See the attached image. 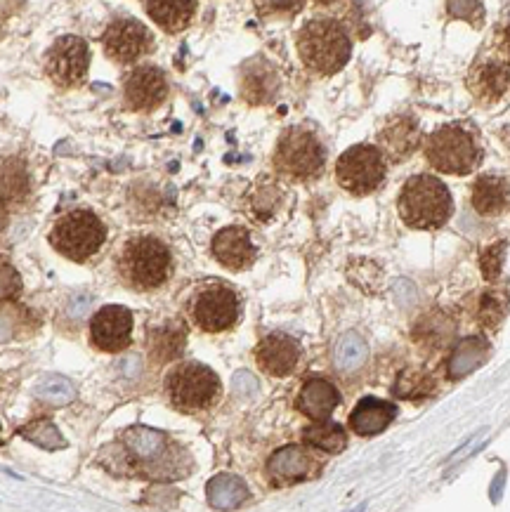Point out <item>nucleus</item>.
<instances>
[{
  "label": "nucleus",
  "mask_w": 510,
  "mask_h": 512,
  "mask_svg": "<svg viewBox=\"0 0 510 512\" xmlns=\"http://www.w3.org/2000/svg\"><path fill=\"white\" fill-rule=\"evenodd\" d=\"M378 137L383 144L381 152L397 163L407 161L421 144V130L411 116H395Z\"/></svg>",
  "instance_id": "nucleus-17"
},
{
  "label": "nucleus",
  "mask_w": 510,
  "mask_h": 512,
  "mask_svg": "<svg viewBox=\"0 0 510 512\" xmlns=\"http://www.w3.org/2000/svg\"><path fill=\"white\" fill-rule=\"evenodd\" d=\"M168 97V78L159 67H137L123 83V100L130 111H154Z\"/></svg>",
  "instance_id": "nucleus-12"
},
{
  "label": "nucleus",
  "mask_w": 510,
  "mask_h": 512,
  "mask_svg": "<svg viewBox=\"0 0 510 512\" xmlns=\"http://www.w3.org/2000/svg\"><path fill=\"white\" fill-rule=\"evenodd\" d=\"M22 437L43 446V449H64V437L50 420H36V423L26 425L22 428Z\"/></svg>",
  "instance_id": "nucleus-30"
},
{
  "label": "nucleus",
  "mask_w": 510,
  "mask_h": 512,
  "mask_svg": "<svg viewBox=\"0 0 510 512\" xmlns=\"http://www.w3.org/2000/svg\"><path fill=\"white\" fill-rule=\"evenodd\" d=\"M510 187L503 177L485 175L473 187V208L480 215H496L508 206Z\"/></svg>",
  "instance_id": "nucleus-24"
},
{
  "label": "nucleus",
  "mask_w": 510,
  "mask_h": 512,
  "mask_svg": "<svg viewBox=\"0 0 510 512\" xmlns=\"http://www.w3.org/2000/svg\"><path fill=\"white\" fill-rule=\"evenodd\" d=\"M241 90L251 104H263L272 100L274 90H277V76L267 64H260L258 69H248L244 81H241Z\"/></svg>",
  "instance_id": "nucleus-27"
},
{
  "label": "nucleus",
  "mask_w": 510,
  "mask_h": 512,
  "mask_svg": "<svg viewBox=\"0 0 510 512\" xmlns=\"http://www.w3.org/2000/svg\"><path fill=\"white\" fill-rule=\"evenodd\" d=\"M303 442L326 451V454H338L348 444V437H345V430L338 423L317 420V425H310V428L303 430Z\"/></svg>",
  "instance_id": "nucleus-25"
},
{
  "label": "nucleus",
  "mask_w": 510,
  "mask_h": 512,
  "mask_svg": "<svg viewBox=\"0 0 510 512\" xmlns=\"http://www.w3.org/2000/svg\"><path fill=\"white\" fill-rule=\"evenodd\" d=\"M189 312H192L194 324L206 333H222L230 331V328L239 321L241 303L239 295L232 291V288L222 284H211L201 288L199 293L194 295L192 305H189Z\"/></svg>",
  "instance_id": "nucleus-9"
},
{
  "label": "nucleus",
  "mask_w": 510,
  "mask_h": 512,
  "mask_svg": "<svg viewBox=\"0 0 510 512\" xmlns=\"http://www.w3.org/2000/svg\"><path fill=\"white\" fill-rule=\"evenodd\" d=\"M468 88L480 102L485 104L499 102L501 97L506 95V90L510 88L508 69L499 62L477 64L468 76Z\"/></svg>",
  "instance_id": "nucleus-20"
},
{
  "label": "nucleus",
  "mask_w": 510,
  "mask_h": 512,
  "mask_svg": "<svg viewBox=\"0 0 510 512\" xmlns=\"http://www.w3.org/2000/svg\"><path fill=\"white\" fill-rule=\"evenodd\" d=\"M248 498V491L241 479L232 475H220L208 484V501L213 508H237Z\"/></svg>",
  "instance_id": "nucleus-26"
},
{
  "label": "nucleus",
  "mask_w": 510,
  "mask_h": 512,
  "mask_svg": "<svg viewBox=\"0 0 510 512\" xmlns=\"http://www.w3.org/2000/svg\"><path fill=\"white\" fill-rule=\"evenodd\" d=\"M423 154L430 166L444 175H468L480 163V147L475 144V137L454 123H447L425 137Z\"/></svg>",
  "instance_id": "nucleus-4"
},
{
  "label": "nucleus",
  "mask_w": 510,
  "mask_h": 512,
  "mask_svg": "<svg viewBox=\"0 0 510 512\" xmlns=\"http://www.w3.org/2000/svg\"><path fill=\"white\" fill-rule=\"evenodd\" d=\"M213 255L222 267L232 269V272H241L248 269L255 262V251L251 234L244 227H225L222 232L215 234L213 239Z\"/></svg>",
  "instance_id": "nucleus-16"
},
{
  "label": "nucleus",
  "mask_w": 510,
  "mask_h": 512,
  "mask_svg": "<svg viewBox=\"0 0 510 512\" xmlns=\"http://www.w3.org/2000/svg\"><path fill=\"white\" fill-rule=\"evenodd\" d=\"M19 291H22V279H19L17 269L10 267L8 262H0V303L17 298Z\"/></svg>",
  "instance_id": "nucleus-33"
},
{
  "label": "nucleus",
  "mask_w": 510,
  "mask_h": 512,
  "mask_svg": "<svg viewBox=\"0 0 510 512\" xmlns=\"http://www.w3.org/2000/svg\"><path fill=\"white\" fill-rule=\"evenodd\" d=\"M274 170L289 180H312L324 170L326 149L315 133L305 128H289L274 149Z\"/></svg>",
  "instance_id": "nucleus-5"
},
{
  "label": "nucleus",
  "mask_w": 510,
  "mask_h": 512,
  "mask_svg": "<svg viewBox=\"0 0 510 512\" xmlns=\"http://www.w3.org/2000/svg\"><path fill=\"white\" fill-rule=\"evenodd\" d=\"M29 192V175L22 161L8 159L0 163V199H24Z\"/></svg>",
  "instance_id": "nucleus-28"
},
{
  "label": "nucleus",
  "mask_w": 510,
  "mask_h": 512,
  "mask_svg": "<svg viewBox=\"0 0 510 512\" xmlns=\"http://www.w3.org/2000/svg\"><path fill=\"white\" fill-rule=\"evenodd\" d=\"M503 48H506V52L510 55V29L506 31V38H503Z\"/></svg>",
  "instance_id": "nucleus-37"
},
{
  "label": "nucleus",
  "mask_w": 510,
  "mask_h": 512,
  "mask_svg": "<svg viewBox=\"0 0 510 512\" xmlns=\"http://www.w3.org/2000/svg\"><path fill=\"white\" fill-rule=\"evenodd\" d=\"M116 272L133 291H154L166 284L173 272V255L156 236H130L116 255Z\"/></svg>",
  "instance_id": "nucleus-2"
},
{
  "label": "nucleus",
  "mask_w": 510,
  "mask_h": 512,
  "mask_svg": "<svg viewBox=\"0 0 510 512\" xmlns=\"http://www.w3.org/2000/svg\"><path fill=\"white\" fill-rule=\"evenodd\" d=\"M123 446H126L128 458L133 465H159L168 449V439L161 432L149 428H130L123 432Z\"/></svg>",
  "instance_id": "nucleus-18"
},
{
  "label": "nucleus",
  "mask_w": 510,
  "mask_h": 512,
  "mask_svg": "<svg viewBox=\"0 0 510 512\" xmlns=\"http://www.w3.org/2000/svg\"><path fill=\"white\" fill-rule=\"evenodd\" d=\"M296 404L300 413H305L307 418L317 423V420H329L331 413L336 411V406L340 404V395L329 380L312 378L303 385Z\"/></svg>",
  "instance_id": "nucleus-19"
},
{
  "label": "nucleus",
  "mask_w": 510,
  "mask_h": 512,
  "mask_svg": "<svg viewBox=\"0 0 510 512\" xmlns=\"http://www.w3.org/2000/svg\"><path fill=\"white\" fill-rule=\"evenodd\" d=\"M397 416V406L388 402H381V399L366 397L355 406V411L350 413V428L362 437L378 435V432L388 428V425Z\"/></svg>",
  "instance_id": "nucleus-22"
},
{
  "label": "nucleus",
  "mask_w": 510,
  "mask_h": 512,
  "mask_svg": "<svg viewBox=\"0 0 510 512\" xmlns=\"http://www.w3.org/2000/svg\"><path fill=\"white\" fill-rule=\"evenodd\" d=\"M104 52L116 64H135L154 50V38L142 22L133 17L114 19L102 36Z\"/></svg>",
  "instance_id": "nucleus-11"
},
{
  "label": "nucleus",
  "mask_w": 510,
  "mask_h": 512,
  "mask_svg": "<svg viewBox=\"0 0 510 512\" xmlns=\"http://www.w3.org/2000/svg\"><path fill=\"white\" fill-rule=\"evenodd\" d=\"M90 67L88 43L78 36H62L45 55V74L60 88H76Z\"/></svg>",
  "instance_id": "nucleus-10"
},
{
  "label": "nucleus",
  "mask_w": 510,
  "mask_h": 512,
  "mask_svg": "<svg viewBox=\"0 0 510 512\" xmlns=\"http://www.w3.org/2000/svg\"><path fill=\"white\" fill-rule=\"evenodd\" d=\"M187 343V328L180 321H170V324L161 328H152L149 331V354L159 364H168V361L178 359Z\"/></svg>",
  "instance_id": "nucleus-23"
},
{
  "label": "nucleus",
  "mask_w": 510,
  "mask_h": 512,
  "mask_svg": "<svg viewBox=\"0 0 510 512\" xmlns=\"http://www.w3.org/2000/svg\"><path fill=\"white\" fill-rule=\"evenodd\" d=\"M397 208H400V218L407 227L437 229L447 225L454 213V201H451L447 185L435 175H416L402 187Z\"/></svg>",
  "instance_id": "nucleus-3"
},
{
  "label": "nucleus",
  "mask_w": 510,
  "mask_h": 512,
  "mask_svg": "<svg viewBox=\"0 0 510 512\" xmlns=\"http://www.w3.org/2000/svg\"><path fill=\"white\" fill-rule=\"evenodd\" d=\"M104 239H107V229H104L102 220L83 208L62 215L50 232L52 248L74 262L93 258L102 248Z\"/></svg>",
  "instance_id": "nucleus-7"
},
{
  "label": "nucleus",
  "mask_w": 510,
  "mask_h": 512,
  "mask_svg": "<svg viewBox=\"0 0 510 512\" xmlns=\"http://www.w3.org/2000/svg\"><path fill=\"white\" fill-rule=\"evenodd\" d=\"M319 472V461L303 446L291 444L279 449L267 463V477L274 484H298L315 477Z\"/></svg>",
  "instance_id": "nucleus-15"
},
{
  "label": "nucleus",
  "mask_w": 510,
  "mask_h": 512,
  "mask_svg": "<svg viewBox=\"0 0 510 512\" xmlns=\"http://www.w3.org/2000/svg\"><path fill=\"white\" fill-rule=\"evenodd\" d=\"M147 15L168 34L185 31L196 15V0H145Z\"/></svg>",
  "instance_id": "nucleus-21"
},
{
  "label": "nucleus",
  "mask_w": 510,
  "mask_h": 512,
  "mask_svg": "<svg viewBox=\"0 0 510 512\" xmlns=\"http://www.w3.org/2000/svg\"><path fill=\"white\" fill-rule=\"evenodd\" d=\"M0 29H3V22H0Z\"/></svg>",
  "instance_id": "nucleus-38"
},
{
  "label": "nucleus",
  "mask_w": 510,
  "mask_h": 512,
  "mask_svg": "<svg viewBox=\"0 0 510 512\" xmlns=\"http://www.w3.org/2000/svg\"><path fill=\"white\" fill-rule=\"evenodd\" d=\"M90 303H93V298H88V295H78L74 303L69 305V310L74 317H81V314L90 307Z\"/></svg>",
  "instance_id": "nucleus-35"
},
{
  "label": "nucleus",
  "mask_w": 510,
  "mask_h": 512,
  "mask_svg": "<svg viewBox=\"0 0 510 512\" xmlns=\"http://www.w3.org/2000/svg\"><path fill=\"white\" fill-rule=\"evenodd\" d=\"M503 265V244H496L482 255V269H485L487 279L499 277V269Z\"/></svg>",
  "instance_id": "nucleus-34"
},
{
  "label": "nucleus",
  "mask_w": 510,
  "mask_h": 512,
  "mask_svg": "<svg viewBox=\"0 0 510 512\" xmlns=\"http://www.w3.org/2000/svg\"><path fill=\"white\" fill-rule=\"evenodd\" d=\"M362 357H364V347L357 343L355 336H345L340 340L338 352H336L338 366H343V369H352V366H357L359 361H362Z\"/></svg>",
  "instance_id": "nucleus-32"
},
{
  "label": "nucleus",
  "mask_w": 510,
  "mask_h": 512,
  "mask_svg": "<svg viewBox=\"0 0 510 512\" xmlns=\"http://www.w3.org/2000/svg\"><path fill=\"white\" fill-rule=\"evenodd\" d=\"M220 390L222 385L220 378L215 376V371H211L204 364H196V361L175 366L166 378V392L170 404L185 413H199L211 409L218 402Z\"/></svg>",
  "instance_id": "nucleus-6"
},
{
  "label": "nucleus",
  "mask_w": 510,
  "mask_h": 512,
  "mask_svg": "<svg viewBox=\"0 0 510 512\" xmlns=\"http://www.w3.org/2000/svg\"><path fill=\"white\" fill-rule=\"evenodd\" d=\"M34 395L36 399H41L43 404L67 406L74 402L76 390H74V383L64 376H45L43 380H38L36 383Z\"/></svg>",
  "instance_id": "nucleus-29"
},
{
  "label": "nucleus",
  "mask_w": 510,
  "mask_h": 512,
  "mask_svg": "<svg viewBox=\"0 0 510 512\" xmlns=\"http://www.w3.org/2000/svg\"><path fill=\"white\" fill-rule=\"evenodd\" d=\"M300 62L312 74L333 76L348 64L352 55V41L345 26L338 19L317 17L303 24L296 38Z\"/></svg>",
  "instance_id": "nucleus-1"
},
{
  "label": "nucleus",
  "mask_w": 510,
  "mask_h": 512,
  "mask_svg": "<svg viewBox=\"0 0 510 512\" xmlns=\"http://www.w3.org/2000/svg\"><path fill=\"white\" fill-rule=\"evenodd\" d=\"M503 312H506V298H501L499 293H487L485 298H482L477 317H480L485 326H496L503 319Z\"/></svg>",
  "instance_id": "nucleus-31"
},
{
  "label": "nucleus",
  "mask_w": 510,
  "mask_h": 512,
  "mask_svg": "<svg viewBox=\"0 0 510 512\" xmlns=\"http://www.w3.org/2000/svg\"><path fill=\"white\" fill-rule=\"evenodd\" d=\"M255 361H258L260 371H265L267 376L286 378L296 371L300 361V345L291 336L272 333V336L263 338L260 345L255 347Z\"/></svg>",
  "instance_id": "nucleus-14"
},
{
  "label": "nucleus",
  "mask_w": 510,
  "mask_h": 512,
  "mask_svg": "<svg viewBox=\"0 0 510 512\" xmlns=\"http://www.w3.org/2000/svg\"><path fill=\"white\" fill-rule=\"evenodd\" d=\"M5 225H8V208H5L3 199H0V232H3Z\"/></svg>",
  "instance_id": "nucleus-36"
},
{
  "label": "nucleus",
  "mask_w": 510,
  "mask_h": 512,
  "mask_svg": "<svg viewBox=\"0 0 510 512\" xmlns=\"http://www.w3.org/2000/svg\"><path fill=\"white\" fill-rule=\"evenodd\" d=\"M90 340L102 352H123L133 340V314L121 305L102 307L90 321Z\"/></svg>",
  "instance_id": "nucleus-13"
},
{
  "label": "nucleus",
  "mask_w": 510,
  "mask_h": 512,
  "mask_svg": "<svg viewBox=\"0 0 510 512\" xmlns=\"http://www.w3.org/2000/svg\"><path fill=\"white\" fill-rule=\"evenodd\" d=\"M336 180L345 192L355 196L376 192L385 180V154L371 144H355L348 152L340 154Z\"/></svg>",
  "instance_id": "nucleus-8"
}]
</instances>
